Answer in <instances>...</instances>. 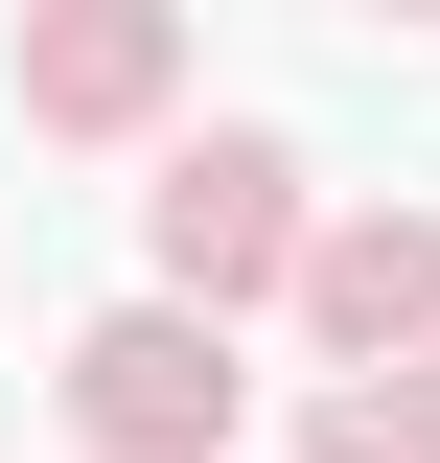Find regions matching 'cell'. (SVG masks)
I'll return each mask as SVG.
<instances>
[{"mask_svg": "<svg viewBox=\"0 0 440 463\" xmlns=\"http://www.w3.org/2000/svg\"><path fill=\"white\" fill-rule=\"evenodd\" d=\"M417 301H440V232H417V209H394V232H325V255H301V325H325V347H371V371L417 347Z\"/></svg>", "mask_w": 440, "mask_h": 463, "instance_id": "cell-3", "label": "cell"}, {"mask_svg": "<svg viewBox=\"0 0 440 463\" xmlns=\"http://www.w3.org/2000/svg\"><path fill=\"white\" fill-rule=\"evenodd\" d=\"M24 93H47V116H139V93H163V24H47Z\"/></svg>", "mask_w": 440, "mask_h": 463, "instance_id": "cell-4", "label": "cell"}, {"mask_svg": "<svg viewBox=\"0 0 440 463\" xmlns=\"http://www.w3.org/2000/svg\"><path fill=\"white\" fill-rule=\"evenodd\" d=\"M70 417H93L116 463H209V440H232V347L186 325V301H139V325L70 347Z\"/></svg>", "mask_w": 440, "mask_h": 463, "instance_id": "cell-1", "label": "cell"}, {"mask_svg": "<svg viewBox=\"0 0 440 463\" xmlns=\"http://www.w3.org/2000/svg\"><path fill=\"white\" fill-rule=\"evenodd\" d=\"M325 463H440V371H371V394H325Z\"/></svg>", "mask_w": 440, "mask_h": 463, "instance_id": "cell-5", "label": "cell"}, {"mask_svg": "<svg viewBox=\"0 0 440 463\" xmlns=\"http://www.w3.org/2000/svg\"><path fill=\"white\" fill-rule=\"evenodd\" d=\"M278 232H301V163H278V139H186V163H163V279L186 301L278 279Z\"/></svg>", "mask_w": 440, "mask_h": 463, "instance_id": "cell-2", "label": "cell"}]
</instances>
